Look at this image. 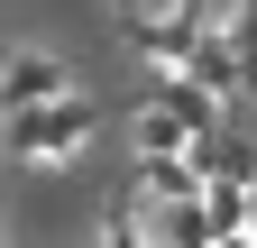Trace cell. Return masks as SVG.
I'll use <instances>...</instances> for the list:
<instances>
[{"instance_id": "obj_1", "label": "cell", "mask_w": 257, "mask_h": 248, "mask_svg": "<svg viewBox=\"0 0 257 248\" xmlns=\"http://www.w3.org/2000/svg\"><path fill=\"white\" fill-rule=\"evenodd\" d=\"M0 138H10V157H28V166L74 157V147L92 138V101L74 92V101H46V110H10V119H0Z\"/></svg>"}, {"instance_id": "obj_2", "label": "cell", "mask_w": 257, "mask_h": 248, "mask_svg": "<svg viewBox=\"0 0 257 248\" xmlns=\"http://www.w3.org/2000/svg\"><path fill=\"white\" fill-rule=\"evenodd\" d=\"M46 101H74V74L55 65V55H10V65H0V119L10 110H46Z\"/></svg>"}, {"instance_id": "obj_3", "label": "cell", "mask_w": 257, "mask_h": 248, "mask_svg": "<svg viewBox=\"0 0 257 248\" xmlns=\"http://www.w3.org/2000/svg\"><path fill=\"white\" fill-rule=\"evenodd\" d=\"M110 248H147V239H138V230H128V221H119V230H110Z\"/></svg>"}, {"instance_id": "obj_4", "label": "cell", "mask_w": 257, "mask_h": 248, "mask_svg": "<svg viewBox=\"0 0 257 248\" xmlns=\"http://www.w3.org/2000/svg\"><path fill=\"white\" fill-rule=\"evenodd\" d=\"M128 10H138V0H128Z\"/></svg>"}]
</instances>
